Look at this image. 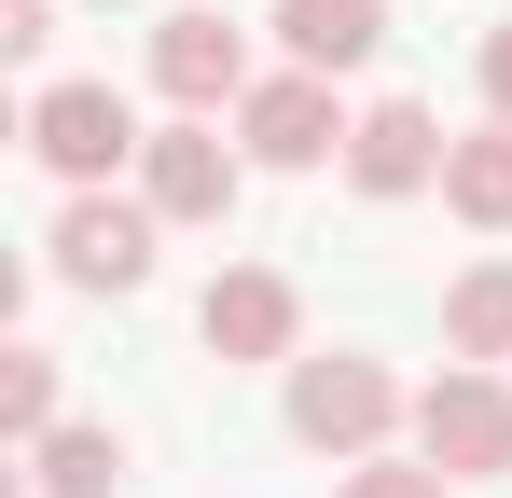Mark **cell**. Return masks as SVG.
<instances>
[{
    "instance_id": "30bf717a",
    "label": "cell",
    "mask_w": 512,
    "mask_h": 498,
    "mask_svg": "<svg viewBox=\"0 0 512 498\" xmlns=\"http://www.w3.org/2000/svg\"><path fill=\"white\" fill-rule=\"evenodd\" d=\"M277 42H291V70H360L388 42V0H277Z\"/></svg>"
},
{
    "instance_id": "3957f363",
    "label": "cell",
    "mask_w": 512,
    "mask_h": 498,
    "mask_svg": "<svg viewBox=\"0 0 512 498\" xmlns=\"http://www.w3.org/2000/svg\"><path fill=\"white\" fill-rule=\"evenodd\" d=\"M28 153L56 166V180H111V166L153 153V139H139V111H125L111 83H42V97H28Z\"/></svg>"
},
{
    "instance_id": "7a4b0ae2",
    "label": "cell",
    "mask_w": 512,
    "mask_h": 498,
    "mask_svg": "<svg viewBox=\"0 0 512 498\" xmlns=\"http://www.w3.org/2000/svg\"><path fill=\"white\" fill-rule=\"evenodd\" d=\"M416 457L457 471V485H499L512 471V388L485 374V360H443V388L416 402Z\"/></svg>"
},
{
    "instance_id": "9a60e30c",
    "label": "cell",
    "mask_w": 512,
    "mask_h": 498,
    "mask_svg": "<svg viewBox=\"0 0 512 498\" xmlns=\"http://www.w3.org/2000/svg\"><path fill=\"white\" fill-rule=\"evenodd\" d=\"M333 498H457V471H429V457H360Z\"/></svg>"
},
{
    "instance_id": "8992f818",
    "label": "cell",
    "mask_w": 512,
    "mask_h": 498,
    "mask_svg": "<svg viewBox=\"0 0 512 498\" xmlns=\"http://www.w3.org/2000/svg\"><path fill=\"white\" fill-rule=\"evenodd\" d=\"M194 332H208V360H291L305 305H291V277H277V263H236V277H208Z\"/></svg>"
},
{
    "instance_id": "4fadbf2b",
    "label": "cell",
    "mask_w": 512,
    "mask_h": 498,
    "mask_svg": "<svg viewBox=\"0 0 512 498\" xmlns=\"http://www.w3.org/2000/svg\"><path fill=\"white\" fill-rule=\"evenodd\" d=\"M42 457V498H111L125 485V443L111 429H56V443H28Z\"/></svg>"
},
{
    "instance_id": "8fae6325",
    "label": "cell",
    "mask_w": 512,
    "mask_h": 498,
    "mask_svg": "<svg viewBox=\"0 0 512 498\" xmlns=\"http://www.w3.org/2000/svg\"><path fill=\"white\" fill-rule=\"evenodd\" d=\"M443 208H457V222H485V236H512V125H485V139H457V153H443Z\"/></svg>"
},
{
    "instance_id": "e0dca14e",
    "label": "cell",
    "mask_w": 512,
    "mask_h": 498,
    "mask_svg": "<svg viewBox=\"0 0 512 498\" xmlns=\"http://www.w3.org/2000/svg\"><path fill=\"white\" fill-rule=\"evenodd\" d=\"M485 97H499V125H512V28H485Z\"/></svg>"
},
{
    "instance_id": "ba28073f",
    "label": "cell",
    "mask_w": 512,
    "mask_h": 498,
    "mask_svg": "<svg viewBox=\"0 0 512 498\" xmlns=\"http://www.w3.org/2000/svg\"><path fill=\"white\" fill-rule=\"evenodd\" d=\"M56 277H70V291H139V277H153V208L84 194V208L56 222Z\"/></svg>"
},
{
    "instance_id": "6da1fadb",
    "label": "cell",
    "mask_w": 512,
    "mask_h": 498,
    "mask_svg": "<svg viewBox=\"0 0 512 498\" xmlns=\"http://www.w3.org/2000/svg\"><path fill=\"white\" fill-rule=\"evenodd\" d=\"M402 429V388L360 360V346H333V360H291V443H319V457H374Z\"/></svg>"
},
{
    "instance_id": "7c38bea8",
    "label": "cell",
    "mask_w": 512,
    "mask_h": 498,
    "mask_svg": "<svg viewBox=\"0 0 512 498\" xmlns=\"http://www.w3.org/2000/svg\"><path fill=\"white\" fill-rule=\"evenodd\" d=\"M443 346H457V360H512V263H471V277L443 291Z\"/></svg>"
},
{
    "instance_id": "277c9868",
    "label": "cell",
    "mask_w": 512,
    "mask_h": 498,
    "mask_svg": "<svg viewBox=\"0 0 512 498\" xmlns=\"http://www.w3.org/2000/svg\"><path fill=\"white\" fill-rule=\"evenodd\" d=\"M236 180H250V166L208 139V111H180L167 139L139 153V208H153V222H222V208H236Z\"/></svg>"
},
{
    "instance_id": "5bb4252c",
    "label": "cell",
    "mask_w": 512,
    "mask_h": 498,
    "mask_svg": "<svg viewBox=\"0 0 512 498\" xmlns=\"http://www.w3.org/2000/svg\"><path fill=\"white\" fill-rule=\"evenodd\" d=\"M0 429L14 443H56V346H14L0 360Z\"/></svg>"
},
{
    "instance_id": "2e32d148",
    "label": "cell",
    "mask_w": 512,
    "mask_h": 498,
    "mask_svg": "<svg viewBox=\"0 0 512 498\" xmlns=\"http://www.w3.org/2000/svg\"><path fill=\"white\" fill-rule=\"evenodd\" d=\"M56 42V0H0V56H42Z\"/></svg>"
},
{
    "instance_id": "5b68a950",
    "label": "cell",
    "mask_w": 512,
    "mask_h": 498,
    "mask_svg": "<svg viewBox=\"0 0 512 498\" xmlns=\"http://www.w3.org/2000/svg\"><path fill=\"white\" fill-rule=\"evenodd\" d=\"M236 139H250V166H319L346 139V111H333V70H277L236 97Z\"/></svg>"
},
{
    "instance_id": "52a82bcc",
    "label": "cell",
    "mask_w": 512,
    "mask_h": 498,
    "mask_svg": "<svg viewBox=\"0 0 512 498\" xmlns=\"http://www.w3.org/2000/svg\"><path fill=\"white\" fill-rule=\"evenodd\" d=\"M443 153H457V139L429 125L416 97H374V111L346 125V180H360V194H429V180H443Z\"/></svg>"
},
{
    "instance_id": "9c48e42d",
    "label": "cell",
    "mask_w": 512,
    "mask_h": 498,
    "mask_svg": "<svg viewBox=\"0 0 512 498\" xmlns=\"http://www.w3.org/2000/svg\"><path fill=\"white\" fill-rule=\"evenodd\" d=\"M153 83H167L180 111H236V97H250V42H236L222 14H167V28H153Z\"/></svg>"
}]
</instances>
